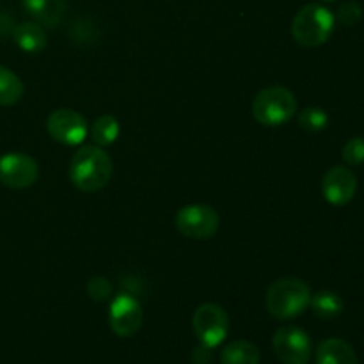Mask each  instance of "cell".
<instances>
[{
	"instance_id": "obj_1",
	"label": "cell",
	"mask_w": 364,
	"mask_h": 364,
	"mask_svg": "<svg viewBox=\"0 0 364 364\" xmlns=\"http://www.w3.org/2000/svg\"><path fill=\"white\" fill-rule=\"evenodd\" d=\"M112 160L100 146H82L71 156L70 180L85 194L102 191L112 178Z\"/></svg>"
},
{
	"instance_id": "obj_2",
	"label": "cell",
	"mask_w": 364,
	"mask_h": 364,
	"mask_svg": "<svg viewBox=\"0 0 364 364\" xmlns=\"http://www.w3.org/2000/svg\"><path fill=\"white\" fill-rule=\"evenodd\" d=\"M311 301V290L297 277L274 281L265 295L267 311L277 320H291L302 315Z\"/></svg>"
},
{
	"instance_id": "obj_3",
	"label": "cell",
	"mask_w": 364,
	"mask_h": 364,
	"mask_svg": "<svg viewBox=\"0 0 364 364\" xmlns=\"http://www.w3.org/2000/svg\"><path fill=\"white\" fill-rule=\"evenodd\" d=\"M251 112L263 127H281L294 119L297 112V98L290 89L281 85L265 87L252 100Z\"/></svg>"
},
{
	"instance_id": "obj_4",
	"label": "cell",
	"mask_w": 364,
	"mask_h": 364,
	"mask_svg": "<svg viewBox=\"0 0 364 364\" xmlns=\"http://www.w3.org/2000/svg\"><path fill=\"white\" fill-rule=\"evenodd\" d=\"M334 14L320 4H308L295 14L291 21V36L302 46H320L334 31Z\"/></svg>"
},
{
	"instance_id": "obj_5",
	"label": "cell",
	"mask_w": 364,
	"mask_h": 364,
	"mask_svg": "<svg viewBox=\"0 0 364 364\" xmlns=\"http://www.w3.org/2000/svg\"><path fill=\"white\" fill-rule=\"evenodd\" d=\"M192 329L199 343L208 348H215L226 340L230 331V318L223 306L215 302H205L196 309L192 316Z\"/></svg>"
},
{
	"instance_id": "obj_6",
	"label": "cell",
	"mask_w": 364,
	"mask_h": 364,
	"mask_svg": "<svg viewBox=\"0 0 364 364\" xmlns=\"http://www.w3.org/2000/svg\"><path fill=\"white\" fill-rule=\"evenodd\" d=\"M176 228L191 240H208L219 231L220 217L208 205H187L178 210Z\"/></svg>"
},
{
	"instance_id": "obj_7",
	"label": "cell",
	"mask_w": 364,
	"mask_h": 364,
	"mask_svg": "<svg viewBox=\"0 0 364 364\" xmlns=\"http://www.w3.org/2000/svg\"><path fill=\"white\" fill-rule=\"evenodd\" d=\"M46 130L53 141L64 146H80L89 134L85 117L73 109H57L46 119Z\"/></svg>"
},
{
	"instance_id": "obj_8",
	"label": "cell",
	"mask_w": 364,
	"mask_h": 364,
	"mask_svg": "<svg viewBox=\"0 0 364 364\" xmlns=\"http://www.w3.org/2000/svg\"><path fill=\"white\" fill-rule=\"evenodd\" d=\"M277 359L284 364H308L311 358V338L301 327H281L272 340Z\"/></svg>"
},
{
	"instance_id": "obj_9",
	"label": "cell",
	"mask_w": 364,
	"mask_h": 364,
	"mask_svg": "<svg viewBox=\"0 0 364 364\" xmlns=\"http://www.w3.org/2000/svg\"><path fill=\"white\" fill-rule=\"evenodd\" d=\"M109 326L119 338H132L142 326V306L134 295L119 294L109 308Z\"/></svg>"
},
{
	"instance_id": "obj_10",
	"label": "cell",
	"mask_w": 364,
	"mask_h": 364,
	"mask_svg": "<svg viewBox=\"0 0 364 364\" xmlns=\"http://www.w3.org/2000/svg\"><path fill=\"white\" fill-rule=\"evenodd\" d=\"M39 167L32 156L25 153H7L0 156V183L9 188H28L36 183Z\"/></svg>"
},
{
	"instance_id": "obj_11",
	"label": "cell",
	"mask_w": 364,
	"mask_h": 364,
	"mask_svg": "<svg viewBox=\"0 0 364 364\" xmlns=\"http://www.w3.org/2000/svg\"><path fill=\"white\" fill-rule=\"evenodd\" d=\"M358 192V178L348 167L334 166L323 174L322 194L333 206H345Z\"/></svg>"
},
{
	"instance_id": "obj_12",
	"label": "cell",
	"mask_w": 364,
	"mask_h": 364,
	"mask_svg": "<svg viewBox=\"0 0 364 364\" xmlns=\"http://www.w3.org/2000/svg\"><path fill=\"white\" fill-rule=\"evenodd\" d=\"M21 6L45 27H57L66 14V0H21Z\"/></svg>"
},
{
	"instance_id": "obj_13",
	"label": "cell",
	"mask_w": 364,
	"mask_h": 364,
	"mask_svg": "<svg viewBox=\"0 0 364 364\" xmlns=\"http://www.w3.org/2000/svg\"><path fill=\"white\" fill-rule=\"evenodd\" d=\"M316 364H359V359L347 341L329 338L316 348Z\"/></svg>"
},
{
	"instance_id": "obj_14",
	"label": "cell",
	"mask_w": 364,
	"mask_h": 364,
	"mask_svg": "<svg viewBox=\"0 0 364 364\" xmlns=\"http://www.w3.org/2000/svg\"><path fill=\"white\" fill-rule=\"evenodd\" d=\"M13 39L18 48L27 53H39L46 48V32L36 21H25L13 28Z\"/></svg>"
},
{
	"instance_id": "obj_15",
	"label": "cell",
	"mask_w": 364,
	"mask_h": 364,
	"mask_svg": "<svg viewBox=\"0 0 364 364\" xmlns=\"http://www.w3.org/2000/svg\"><path fill=\"white\" fill-rule=\"evenodd\" d=\"M259 348L247 340L231 341L220 352V364H259Z\"/></svg>"
},
{
	"instance_id": "obj_16",
	"label": "cell",
	"mask_w": 364,
	"mask_h": 364,
	"mask_svg": "<svg viewBox=\"0 0 364 364\" xmlns=\"http://www.w3.org/2000/svg\"><path fill=\"white\" fill-rule=\"evenodd\" d=\"M309 306H311L313 313L323 320L336 318V316H340L345 309L343 299H341L336 291L331 290H322L318 291V294L311 295Z\"/></svg>"
},
{
	"instance_id": "obj_17",
	"label": "cell",
	"mask_w": 364,
	"mask_h": 364,
	"mask_svg": "<svg viewBox=\"0 0 364 364\" xmlns=\"http://www.w3.org/2000/svg\"><path fill=\"white\" fill-rule=\"evenodd\" d=\"M23 91L25 87L21 78L0 64V105L11 107L18 103L23 96Z\"/></svg>"
},
{
	"instance_id": "obj_18",
	"label": "cell",
	"mask_w": 364,
	"mask_h": 364,
	"mask_svg": "<svg viewBox=\"0 0 364 364\" xmlns=\"http://www.w3.org/2000/svg\"><path fill=\"white\" fill-rule=\"evenodd\" d=\"M89 134H91V139L95 141L96 146L105 148V146L114 144L117 141V137H119V123H117V119L114 116L105 114V116H100L92 123Z\"/></svg>"
},
{
	"instance_id": "obj_19",
	"label": "cell",
	"mask_w": 364,
	"mask_h": 364,
	"mask_svg": "<svg viewBox=\"0 0 364 364\" xmlns=\"http://www.w3.org/2000/svg\"><path fill=\"white\" fill-rule=\"evenodd\" d=\"M299 124L309 134H318L329 127V114L320 107H309L299 114Z\"/></svg>"
},
{
	"instance_id": "obj_20",
	"label": "cell",
	"mask_w": 364,
	"mask_h": 364,
	"mask_svg": "<svg viewBox=\"0 0 364 364\" xmlns=\"http://www.w3.org/2000/svg\"><path fill=\"white\" fill-rule=\"evenodd\" d=\"M345 164L350 167H359L364 164V137H352L345 142L341 149Z\"/></svg>"
},
{
	"instance_id": "obj_21",
	"label": "cell",
	"mask_w": 364,
	"mask_h": 364,
	"mask_svg": "<svg viewBox=\"0 0 364 364\" xmlns=\"http://www.w3.org/2000/svg\"><path fill=\"white\" fill-rule=\"evenodd\" d=\"M363 18V7L358 2H345L338 7L334 20L340 21L345 27H354Z\"/></svg>"
},
{
	"instance_id": "obj_22",
	"label": "cell",
	"mask_w": 364,
	"mask_h": 364,
	"mask_svg": "<svg viewBox=\"0 0 364 364\" xmlns=\"http://www.w3.org/2000/svg\"><path fill=\"white\" fill-rule=\"evenodd\" d=\"M87 294L95 302H105L112 295V284H110V281L107 277H91L87 283Z\"/></svg>"
},
{
	"instance_id": "obj_23",
	"label": "cell",
	"mask_w": 364,
	"mask_h": 364,
	"mask_svg": "<svg viewBox=\"0 0 364 364\" xmlns=\"http://www.w3.org/2000/svg\"><path fill=\"white\" fill-rule=\"evenodd\" d=\"M326 2H334V0H326Z\"/></svg>"
}]
</instances>
